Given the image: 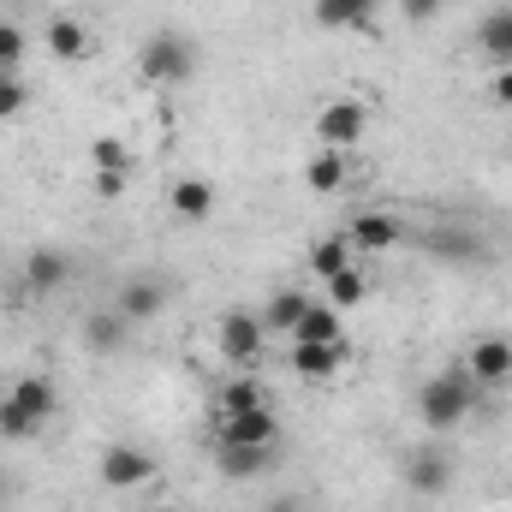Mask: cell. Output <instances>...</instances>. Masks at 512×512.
<instances>
[{
    "label": "cell",
    "mask_w": 512,
    "mask_h": 512,
    "mask_svg": "<svg viewBox=\"0 0 512 512\" xmlns=\"http://www.w3.org/2000/svg\"><path fill=\"white\" fill-rule=\"evenodd\" d=\"M24 48H30V42H24V30L0 18V72H18V60H24Z\"/></svg>",
    "instance_id": "f1b7e54d"
},
{
    "label": "cell",
    "mask_w": 512,
    "mask_h": 512,
    "mask_svg": "<svg viewBox=\"0 0 512 512\" xmlns=\"http://www.w3.org/2000/svg\"><path fill=\"white\" fill-rule=\"evenodd\" d=\"M197 72V42L185 30H149L143 48H137V78L155 84V90H173Z\"/></svg>",
    "instance_id": "3957f363"
},
{
    "label": "cell",
    "mask_w": 512,
    "mask_h": 512,
    "mask_svg": "<svg viewBox=\"0 0 512 512\" xmlns=\"http://www.w3.org/2000/svg\"><path fill=\"white\" fill-rule=\"evenodd\" d=\"M364 298H370V274H364L358 262H346L340 274L322 280V304H334V310H358Z\"/></svg>",
    "instance_id": "ffe728a7"
},
{
    "label": "cell",
    "mask_w": 512,
    "mask_h": 512,
    "mask_svg": "<svg viewBox=\"0 0 512 512\" xmlns=\"http://www.w3.org/2000/svg\"><path fill=\"white\" fill-rule=\"evenodd\" d=\"M304 304H310V298H304V292H292V286H286V292H274V298H268V310H262V328H286V334H292V328H298V316H304Z\"/></svg>",
    "instance_id": "d4e9b609"
},
{
    "label": "cell",
    "mask_w": 512,
    "mask_h": 512,
    "mask_svg": "<svg viewBox=\"0 0 512 512\" xmlns=\"http://www.w3.org/2000/svg\"><path fill=\"white\" fill-rule=\"evenodd\" d=\"M268 459H274V447H215V465L227 477H256V471H268Z\"/></svg>",
    "instance_id": "cb8c5ba5"
},
{
    "label": "cell",
    "mask_w": 512,
    "mask_h": 512,
    "mask_svg": "<svg viewBox=\"0 0 512 512\" xmlns=\"http://www.w3.org/2000/svg\"><path fill=\"white\" fill-rule=\"evenodd\" d=\"M126 328H131V322L108 304V310H96V316L84 322V340H90V352H102V358H108V352H120V346H126Z\"/></svg>",
    "instance_id": "603a6c76"
},
{
    "label": "cell",
    "mask_w": 512,
    "mask_h": 512,
    "mask_svg": "<svg viewBox=\"0 0 512 512\" xmlns=\"http://www.w3.org/2000/svg\"><path fill=\"white\" fill-rule=\"evenodd\" d=\"M274 393L256 382V376H233V382L215 393V417H233V411H256V405H268Z\"/></svg>",
    "instance_id": "7402d4cb"
},
{
    "label": "cell",
    "mask_w": 512,
    "mask_h": 512,
    "mask_svg": "<svg viewBox=\"0 0 512 512\" xmlns=\"http://www.w3.org/2000/svg\"><path fill=\"white\" fill-rule=\"evenodd\" d=\"M54 411H60V387L48 382V376H18L0 393V435L6 441H30Z\"/></svg>",
    "instance_id": "7a4b0ae2"
},
{
    "label": "cell",
    "mask_w": 512,
    "mask_h": 512,
    "mask_svg": "<svg viewBox=\"0 0 512 512\" xmlns=\"http://www.w3.org/2000/svg\"><path fill=\"white\" fill-rule=\"evenodd\" d=\"M167 209H173L185 227H203V221L215 215V185H209V179H179V185L167 191Z\"/></svg>",
    "instance_id": "ac0fdd59"
},
{
    "label": "cell",
    "mask_w": 512,
    "mask_h": 512,
    "mask_svg": "<svg viewBox=\"0 0 512 512\" xmlns=\"http://www.w3.org/2000/svg\"><path fill=\"white\" fill-rule=\"evenodd\" d=\"M334 340H346L340 310L310 298V304H304V316H298V328H292V346H334Z\"/></svg>",
    "instance_id": "9a60e30c"
},
{
    "label": "cell",
    "mask_w": 512,
    "mask_h": 512,
    "mask_svg": "<svg viewBox=\"0 0 512 512\" xmlns=\"http://www.w3.org/2000/svg\"><path fill=\"white\" fill-rule=\"evenodd\" d=\"M24 280H30V292H60L72 280V256L54 251V245H36L24 256Z\"/></svg>",
    "instance_id": "d6986e66"
},
{
    "label": "cell",
    "mask_w": 512,
    "mask_h": 512,
    "mask_svg": "<svg viewBox=\"0 0 512 512\" xmlns=\"http://www.w3.org/2000/svg\"><path fill=\"white\" fill-rule=\"evenodd\" d=\"M477 36H483V48H489L495 60H512V6H495Z\"/></svg>",
    "instance_id": "484cf974"
},
{
    "label": "cell",
    "mask_w": 512,
    "mask_h": 512,
    "mask_svg": "<svg viewBox=\"0 0 512 512\" xmlns=\"http://www.w3.org/2000/svg\"><path fill=\"white\" fill-rule=\"evenodd\" d=\"M405 483H411V495H447L453 489V453L447 447H411L405 453Z\"/></svg>",
    "instance_id": "8fae6325"
},
{
    "label": "cell",
    "mask_w": 512,
    "mask_h": 512,
    "mask_svg": "<svg viewBox=\"0 0 512 512\" xmlns=\"http://www.w3.org/2000/svg\"><path fill=\"white\" fill-rule=\"evenodd\" d=\"M262 512H304V507H298V501H268Z\"/></svg>",
    "instance_id": "1f68e13d"
},
{
    "label": "cell",
    "mask_w": 512,
    "mask_h": 512,
    "mask_svg": "<svg viewBox=\"0 0 512 512\" xmlns=\"http://www.w3.org/2000/svg\"><path fill=\"white\" fill-rule=\"evenodd\" d=\"M399 18L405 24H429V18H441V0H399Z\"/></svg>",
    "instance_id": "f546056e"
},
{
    "label": "cell",
    "mask_w": 512,
    "mask_h": 512,
    "mask_svg": "<svg viewBox=\"0 0 512 512\" xmlns=\"http://www.w3.org/2000/svg\"><path fill=\"white\" fill-rule=\"evenodd\" d=\"M102 483L108 489H143V483H155L161 477V465L143 453V447H131V441H114V447H102Z\"/></svg>",
    "instance_id": "ba28073f"
},
{
    "label": "cell",
    "mask_w": 512,
    "mask_h": 512,
    "mask_svg": "<svg viewBox=\"0 0 512 512\" xmlns=\"http://www.w3.org/2000/svg\"><path fill=\"white\" fill-rule=\"evenodd\" d=\"M161 304H167V286L149 280V274H137V280H126V286L114 292V310H120L126 322H149V316H161Z\"/></svg>",
    "instance_id": "e0dca14e"
},
{
    "label": "cell",
    "mask_w": 512,
    "mask_h": 512,
    "mask_svg": "<svg viewBox=\"0 0 512 512\" xmlns=\"http://www.w3.org/2000/svg\"><path fill=\"white\" fill-rule=\"evenodd\" d=\"M346 239H352L358 256H382V251H393V245H405V221L387 215V209H358L352 227H346Z\"/></svg>",
    "instance_id": "9c48e42d"
},
{
    "label": "cell",
    "mask_w": 512,
    "mask_h": 512,
    "mask_svg": "<svg viewBox=\"0 0 512 512\" xmlns=\"http://www.w3.org/2000/svg\"><path fill=\"white\" fill-rule=\"evenodd\" d=\"M477 399H483V387L471 382V370H435L429 382L417 387V417L435 435H447V429H459L477 411Z\"/></svg>",
    "instance_id": "6da1fadb"
},
{
    "label": "cell",
    "mask_w": 512,
    "mask_h": 512,
    "mask_svg": "<svg viewBox=\"0 0 512 512\" xmlns=\"http://www.w3.org/2000/svg\"><path fill=\"white\" fill-rule=\"evenodd\" d=\"M24 108H30V84H24L18 72H12V78H0V120H18Z\"/></svg>",
    "instance_id": "83f0119b"
},
{
    "label": "cell",
    "mask_w": 512,
    "mask_h": 512,
    "mask_svg": "<svg viewBox=\"0 0 512 512\" xmlns=\"http://www.w3.org/2000/svg\"><path fill=\"white\" fill-rule=\"evenodd\" d=\"M274 441H280V417H274V405L215 417V447H274Z\"/></svg>",
    "instance_id": "8992f818"
},
{
    "label": "cell",
    "mask_w": 512,
    "mask_h": 512,
    "mask_svg": "<svg viewBox=\"0 0 512 512\" xmlns=\"http://www.w3.org/2000/svg\"><path fill=\"white\" fill-rule=\"evenodd\" d=\"M352 161H358V149H310L304 155V185L316 191V197H334V191H346L352 185Z\"/></svg>",
    "instance_id": "30bf717a"
},
{
    "label": "cell",
    "mask_w": 512,
    "mask_h": 512,
    "mask_svg": "<svg viewBox=\"0 0 512 512\" xmlns=\"http://www.w3.org/2000/svg\"><path fill=\"white\" fill-rule=\"evenodd\" d=\"M42 42H48V54H54L60 66H84V60H90V48H96V42H90V30H84V18H66V12H60V18H48Z\"/></svg>",
    "instance_id": "4fadbf2b"
},
{
    "label": "cell",
    "mask_w": 512,
    "mask_h": 512,
    "mask_svg": "<svg viewBox=\"0 0 512 512\" xmlns=\"http://www.w3.org/2000/svg\"><path fill=\"white\" fill-rule=\"evenodd\" d=\"M489 96H495V102H501V108L512 114V60L501 66V72H495V78H489Z\"/></svg>",
    "instance_id": "4dcf8cb0"
},
{
    "label": "cell",
    "mask_w": 512,
    "mask_h": 512,
    "mask_svg": "<svg viewBox=\"0 0 512 512\" xmlns=\"http://www.w3.org/2000/svg\"><path fill=\"white\" fill-rule=\"evenodd\" d=\"M465 370H471V382H477V387L512 382V340H507V334H483V340H471Z\"/></svg>",
    "instance_id": "7c38bea8"
},
{
    "label": "cell",
    "mask_w": 512,
    "mask_h": 512,
    "mask_svg": "<svg viewBox=\"0 0 512 512\" xmlns=\"http://www.w3.org/2000/svg\"><path fill=\"white\" fill-rule=\"evenodd\" d=\"M364 131H370V108L358 96H334L316 108V143H328V149H358Z\"/></svg>",
    "instance_id": "277c9868"
},
{
    "label": "cell",
    "mask_w": 512,
    "mask_h": 512,
    "mask_svg": "<svg viewBox=\"0 0 512 512\" xmlns=\"http://www.w3.org/2000/svg\"><path fill=\"white\" fill-rule=\"evenodd\" d=\"M346 364H352V346L346 340H334V346H292V370L304 382H334Z\"/></svg>",
    "instance_id": "5bb4252c"
},
{
    "label": "cell",
    "mask_w": 512,
    "mask_h": 512,
    "mask_svg": "<svg viewBox=\"0 0 512 512\" xmlns=\"http://www.w3.org/2000/svg\"><path fill=\"white\" fill-rule=\"evenodd\" d=\"M435 251L447 256V262H477V256H483V239H477V233H441Z\"/></svg>",
    "instance_id": "4316f807"
},
{
    "label": "cell",
    "mask_w": 512,
    "mask_h": 512,
    "mask_svg": "<svg viewBox=\"0 0 512 512\" xmlns=\"http://www.w3.org/2000/svg\"><path fill=\"white\" fill-rule=\"evenodd\" d=\"M304 262H310V274H316V280H328V274H340L346 262H358V251H352V239H346V233H328V239H316V245L304 251Z\"/></svg>",
    "instance_id": "44dd1931"
},
{
    "label": "cell",
    "mask_w": 512,
    "mask_h": 512,
    "mask_svg": "<svg viewBox=\"0 0 512 512\" xmlns=\"http://www.w3.org/2000/svg\"><path fill=\"white\" fill-rule=\"evenodd\" d=\"M161 512H179V507H161Z\"/></svg>",
    "instance_id": "d6a6232c"
},
{
    "label": "cell",
    "mask_w": 512,
    "mask_h": 512,
    "mask_svg": "<svg viewBox=\"0 0 512 512\" xmlns=\"http://www.w3.org/2000/svg\"><path fill=\"white\" fill-rule=\"evenodd\" d=\"M382 0H316V24L322 30H376Z\"/></svg>",
    "instance_id": "2e32d148"
},
{
    "label": "cell",
    "mask_w": 512,
    "mask_h": 512,
    "mask_svg": "<svg viewBox=\"0 0 512 512\" xmlns=\"http://www.w3.org/2000/svg\"><path fill=\"white\" fill-rule=\"evenodd\" d=\"M131 167H137V155H131L126 137H96L90 143V179H96V197H120L131 179Z\"/></svg>",
    "instance_id": "52a82bcc"
},
{
    "label": "cell",
    "mask_w": 512,
    "mask_h": 512,
    "mask_svg": "<svg viewBox=\"0 0 512 512\" xmlns=\"http://www.w3.org/2000/svg\"><path fill=\"white\" fill-rule=\"evenodd\" d=\"M262 340H268V328H262V316H251V310H233V316L221 322V358H227L239 376H256Z\"/></svg>",
    "instance_id": "5b68a950"
}]
</instances>
